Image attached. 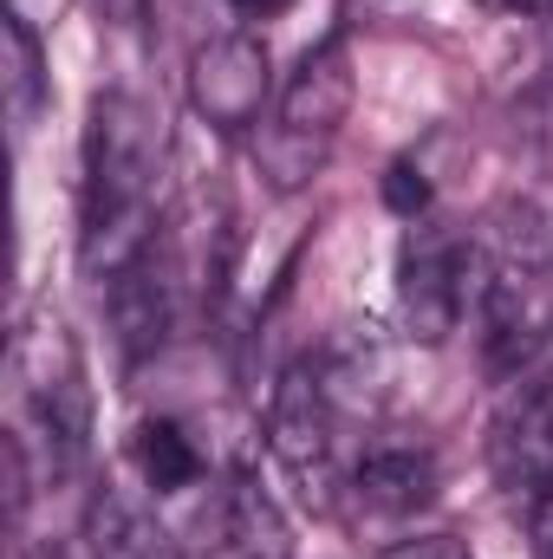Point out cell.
<instances>
[{"mask_svg":"<svg viewBox=\"0 0 553 559\" xmlns=\"http://www.w3.org/2000/svg\"><path fill=\"white\" fill-rule=\"evenodd\" d=\"M163 169H169L163 111L138 92H98L85 118V176H79V267L98 286L163 241L156 222Z\"/></svg>","mask_w":553,"mask_h":559,"instance_id":"6da1fadb","label":"cell"},{"mask_svg":"<svg viewBox=\"0 0 553 559\" xmlns=\"http://www.w3.org/2000/svg\"><path fill=\"white\" fill-rule=\"evenodd\" d=\"M475 248V319L489 338L495 371H521L553 338V235L534 202H495L482 228L469 235Z\"/></svg>","mask_w":553,"mask_h":559,"instance_id":"7a4b0ae2","label":"cell"},{"mask_svg":"<svg viewBox=\"0 0 553 559\" xmlns=\"http://www.w3.org/2000/svg\"><path fill=\"white\" fill-rule=\"evenodd\" d=\"M13 404H20L13 442L26 455L39 449L46 481H66L92 449V384H85L79 338L52 299L26 306L13 332Z\"/></svg>","mask_w":553,"mask_h":559,"instance_id":"3957f363","label":"cell"},{"mask_svg":"<svg viewBox=\"0 0 553 559\" xmlns=\"http://www.w3.org/2000/svg\"><path fill=\"white\" fill-rule=\"evenodd\" d=\"M475 306V248L443 228V222H411L404 248H398V319L404 338L416 345H443L462 312Z\"/></svg>","mask_w":553,"mask_h":559,"instance_id":"277c9868","label":"cell"},{"mask_svg":"<svg viewBox=\"0 0 553 559\" xmlns=\"http://www.w3.org/2000/svg\"><path fill=\"white\" fill-rule=\"evenodd\" d=\"M332 429H339V411H332L313 358L286 365L274 397H268V449H274L280 468L299 481V495L313 508L332 501Z\"/></svg>","mask_w":553,"mask_h":559,"instance_id":"5b68a950","label":"cell"},{"mask_svg":"<svg viewBox=\"0 0 553 559\" xmlns=\"http://www.w3.org/2000/svg\"><path fill=\"white\" fill-rule=\"evenodd\" d=\"M274 98V59L255 33H215L189 59V105L209 131H255Z\"/></svg>","mask_w":553,"mask_h":559,"instance_id":"8992f818","label":"cell"},{"mask_svg":"<svg viewBox=\"0 0 553 559\" xmlns=\"http://www.w3.org/2000/svg\"><path fill=\"white\" fill-rule=\"evenodd\" d=\"M489 475L515 508H541L553 495V391L548 384H515L502 411L489 417Z\"/></svg>","mask_w":553,"mask_h":559,"instance_id":"52a82bcc","label":"cell"},{"mask_svg":"<svg viewBox=\"0 0 553 559\" xmlns=\"http://www.w3.org/2000/svg\"><path fill=\"white\" fill-rule=\"evenodd\" d=\"M105 312H111V332H118V352L143 365L169 345L176 332V293H183V261L156 241L143 261H131L125 274H111L105 286Z\"/></svg>","mask_w":553,"mask_h":559,"instance_id":"ba28073f","label":"cell"},{"mask_svg":"<svg viewBox=\"0 0 553 559\" xmlns=\"http://www.w3.org/2000/svg\"><path fill=\"white\" fill-rule=\"evenodd\" d=\"M352 105H358L352 46H345V33H332V39H319V46L293 66V79L280 85V131L313 138V143H332L339 124L352 118Z\"/></svg>","mask_w":553,"mask_h":559,"instance_id":"9c48e42d","label":"cell"},{"mask_svg":"<svg viewBox=\"0 0 553 559\" xmlns=\"http://www.w3.org/2000/svg\"><path fill=\"white\" fill-rule=\"evenodd\" d=\"M313 371H319V384H326L339 417H378V404L391 391V345H385V332L372 319L365 325L352 319L313 352Z\"/></svg>","mask_w":553,"mask_h":559,"instance_id":"30bf717a","label":"cell"},{"mask_svg":"<svg viewBox=\"0 0 553 559\" xmlns=\"http://www.w3.org/2000/svg\"><path fill=\"white\" fill-rule=\"evenodd\" d=\"M436 488H443V468H436V449H430V442H398V436H385V442H372V449L358 455V468H352V495H358L372 514H391V521L423 514V508L436 501Z\"/></svg>","mask_w":553,"mask_h":559,"instance_id":"8fae6325","label":"cell"},{"mask_svg":"<svg viewBox=\"0 0 553 559\" xmlns=\"http://www.w3.org/2000/svg\"><path fill=\"white\" fill-rule=\"evenodd\" d=\"M222 534L235 540L242 559H293V527L280 514V501L268 495V481L255 468H242L222 495Z\"/></svg>","mask_w":553,"mask_h":559,"instance_id":"7c38bea8","label":"cell"},{"mask_svg":"<svg viewBox=\"0 0 553 559\" xmlns=\"http://www.w3.org/2000/svg\"><path fill=\"white\" fill-rule=\"evenodd\" d=\"M0 92H7V124L13 138H26L46 111V52H39V26L26 20H0Z\"/></svg>","mask_w":553,"mask_h":559,"instance_id":"4fadbf2b","label":"cell"},{"mask_svg":"<svg viewBox=\"0 0 553 559\" xmlns=\"http://www.w3.org/2000/svg\"><path fill=\"white\" fill-rule=\"evenodd\" d=\"M131 462H138V475H143L150 495H183V488H196L202 468H209L202 449H196V436H189L176 417L138 423V436H131Z\"/></svg>","mask_w":553,"mask_h":559,"instance_id":"5bb4252c","label":"cell"},{"mask_svg":"<svg viewBox=\"0 0 553 559\" xmlns=\"http://www.w3.org/2000/svg\"><path fill=\"white\" fill-rule=\"evenodd\" d=\"M385 209H391L398 222H423V215H430V176L416 169L411 156L385 169Z\"/></svg>","mask_w":553,"mask_h":559,"instance_id":"9a60e30c","label":"cell"},{"mask_svg":"<svg viewBox=\"0 0 553 559\" xmlns=\"http://www.w3.org/2000/svg\"><path fill=\"white\" fill-rule=\"evenodd\" d=\"M111 26H125V33H138L143 20H150V0H92Z\"/></svg>","mask_w":553,"mask_h":559,"instance_id":"2e32d148","label":"cell"},{"mask_svg":"<svg viewBox=\"0 0 553 559\" xmlns=\"http://www.w3.org/2000/svg\"><path fill=\"white\" fill-rule=\"evenodd\" d=\"M59 7H66V0H7V13H13V20H26V26H39V33L59 20Z\"/></svg>","mask_w":553,"mask_h":559,"instance_id":"e0dca14e","label":"cell"},{"mask_svg":"<svg viewBox=\"0 0 553 559\" xmlns=\"http://www.w3.org/2000/svg\"><path fill=\"white\" fill-rule=\"evenodd\" d=\"M228 7H235L242 20H274V13H286V7H293V0H228Z\"/></svg>","mask_w":553,"mask_h":559,"instance_id":"ac0fdd59","label":"cell"},{"mask_svg":"<svg viewBox=\"0 0 553 559\" xmlns=\"http://www.w3.org/2000/svg\"><path fill=\"white\" fill-rule=\"evenodd\" d=\"M528 521H534V540H541V554L553 559V495L534 508V514H528Z\"/></svg>","mask_w":553,"mask_h":559,"instance_id":"d6986e66","label":"cell"},{"mask_svg":"<svg viewBox=\"0 0 553 559\" xmlns=\"http://www.w3.org/2000/svg\"><path fill=\"white\" fill-rule=\"evenodd\" d=\"M475 7H489V13H534V7H553V0H475Z\"/></svg>","mask_w":553,"mask_h":559,"instance_id":"ffe728a7","label":"cell"},{"mask_svg":"<svg viewBox=\"0 0 553 559\" xmlns=\"http://www.w3.org/2000/svg\"><path fill=\"white\" fill-rule=\"evenodd\" d=\"M404 559H469V554H462V547H456V540H430V547H423V554H404Z\"/></svg>","mask_w":553,"mask_h":559,"instance_id":"44dd1931","label":"cell"},{"mask_svg":"<svg viewBox=\"0 0 553 559\" xmlns=\"http://www.w3.org/2000/svg\"><path fill=\"white\" fill-rule=\"evenodd\" d=\"M39 559H79V554H66V547H46V554H39Z\"/></svg>","mask_w":553,"mask_h":559,"instance_id":"7402d4cb","label":"cell"},{"mask_svg":"<svg viewBox=\"0 0 553 559\" xmlns=\"http://www.w3.org/2000/svg\"><path fill=\"white\" fill-rule=\"evenodd\" d=\"M548 20H553V7H548Z\"/></svg>","mask_w":553,"mask_h":559,"instance_id":"603a6c76","label":"cell"}]
</instances>
